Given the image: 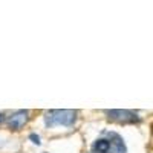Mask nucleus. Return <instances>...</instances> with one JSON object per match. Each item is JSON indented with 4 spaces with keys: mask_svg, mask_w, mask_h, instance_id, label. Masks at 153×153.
I'll use <instances>...</instances> for the list:
<instances>
[{
    "mask_svg": "<svg viewBox=\"0 0 153 153\" xmlns=\"http://www.w3.org/2000/svg\"><path fill=\"white\" fill-rule=\"evenodd\" d=\"M89 153H127V147L121 135L106 132L94 141Z\"/></svg>",
    "mask_w": 153,
    "mask_h": 153,
    "instance_id": "obj_1",
    "label": "nucleus"
},
{
    "mask_svg": "<svg viewBox=\"0 0 153 153\" xmlns=\"http://www.w3.org/2000/svg\"><path fill=\"white\" fill-rule=\"evenodd\" d=\"M78 118V112L72 109H55V110H48L45 113V124L48 127L54 126H66L71 127L75 124Z\"/></svg>",
    "mask_w": 153,
    "mask_h": 153,
    "instance_id": "obj_2",
    "label": "nucleus"
},
{
    "mask_svg": "<svg viewBox=\"0 0 153 153\" xmlns=\"http://www.w3.org/2000/svg\"><path fill=\"white\" fill-rule=\"evenodd\" d=\"M106 115L110 121L120 123V124H138L141 123V117L133 112V110H121V109H112V110H106Z\"/></svg>",
    "mask_w": 153,
    "mask_h": 153,
    "instance_id": "obj_3",
    "label": "nucleus"
},
{
    "mask_svg": "<svg viewBox=\"0 0 153 153\" xmlns=\"http://www.w3.org/2000/svg\"><path fill=\"white\" fill-rule=\"evenodd\" d=\"M29 120V110H17L8 118V127L11 130H20Z\"/></svg>",
    "mask_w": 153,
    "mask_h": 153,
    "instance_id": "obj_4",
    "label": "nucleus"
},
{
    "mask_svg": "<svg viewBox=\"0 0 153 153\" xmlns=\"http://www.w3.org/2000/svg\"><path fill=\"white\" fill-rule=\"evenodd\" d=\"M29 139H31L34 144H37V146L42 144V143H40V136H38L37 133H31V135H29Z\"/></svg>",
    "mask_w": 153,
    "mask_h": 153,
    "instance_id": "obj_5",
    "label": "nucleus"
},
{
    "mask_svg": "<svg viewBox=\"0 0 153 153\" xmlns=\"http://www.w3.org/2000/svg\"><path fill=\"white\" fill-rule=\"evenodd\" d=\"M3 121H5V115L0 113V123H3Z\"/></svg>",
    "mask_w": 153,
    "mask_h": 153,
    "instance_id": "obj_6",
    "label": "nucleus"
}]
</instances>
